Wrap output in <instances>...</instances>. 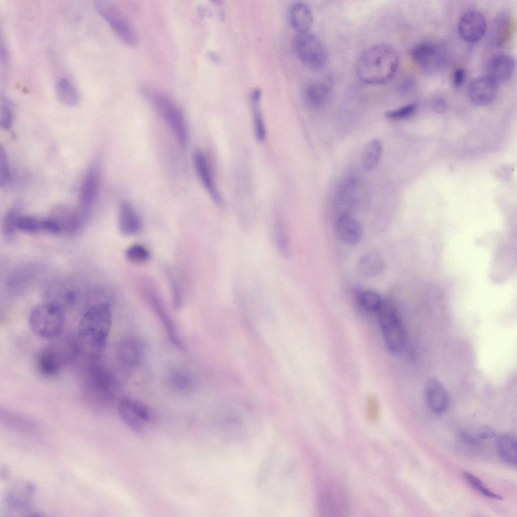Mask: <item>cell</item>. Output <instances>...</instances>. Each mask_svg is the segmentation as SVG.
<instances>
[{"instance_id": "obj_1", "label": "cell", "mask_w": 517, "mask_h": 517, "mask_svg": "<svg viewBox=\"0 0 517 517\" xmlns=\"http://www.w3.org/2000/svg\"><path fill=\"white\" fill-rule=\"evenodd\" d=\"M112 325V313L107 302L96 303L81 317L78 326L75 349L91 358L102 353Z\"/></svg>"}, {"instance_id": "obj_2", "label": "cell", "mask_w": 517, "mask_h": 517, "mask_svg": "<svg viewBox=\"0 0 517 517\" xmlns=\"http://www.w3.org/2000/svg\"><path fill=\"white\" fill-rule=\"evenodd\" d=\"M398 63V56L392 46L378 44L360 54L356 64V72L359 80L365 83L381 84L394 77Z\"/></svg>"}, {"instance_id": "obj_3", "label": "cell", "mask_w": 517, "mask_h": 517, "mask_svg": "<svg viewBox=\"0 0 517 517\" xmlns=\"http://www.w3.org/2000/svg\"><path fill=\"white\" fill-rule=\"evenodd\" d=\"M141 93L148 100L170 128L182 147L187 145L188 131L183 112L176 103L164 92L143 87Z\"/></svg>"}, {"instance_id": "obj_4", "label": "cell", "mask_w": 517, "mask_h": 517, "mask_svg": "<svg viewBox=\"0 0 517 517\" xmlns=\"http://www.w3.org/2000/svg\"><path fill=\"white\" fill-rule=\"evenodd\" d=\"M64 323L63 310L48 302L35 307L29 317L31 329L37 335L44 338L57 336L62 330Z\"/></svg>"}, {"instance_id": "obj_5", "label": "cell", "mask_w": 517, "mask_h": 517, "mask_svg": "<svg viewBox=\"0 0 517 517\" xmlns=\"http://www.w3.org/2000/svg\"><path fill=\"white\" fill-rule=\"evenodd\" d=\"M385 344L392 353L400 352L405 343L403 326L395 307L389 302H383L377 313Z\"/></svg>"}, {"instance_id": "obj_6", "label": "cell", "mask_w": 517, "mask_h": 517, "mask_svg": "<svg viewBox=\"0 0 517 517\" xmlns=\"http://www.w3.org/2000/svg\"><path fill=\"white\" fill-rule=\"evenodd\" d=\"M95 9L118 36L125 44L135 46L138 44V35L130 20L112 1L99 0L95 3Z\"/></svg>"}, {"instance_id": "obj_7", "label": "cell", "mask_w": 517, "mask_h": 517, "mask_svg": "<svg viewBox=\"0 0 517 517\" xmlns=\"http://www.w3.org/2000/svg\"><path fill=\"white\" fill-rule=\"evenodd\" d=\"M84 384L88 394L104 402L113 400L119 388L115 376L100 365L93 366L88 370Z\"/></svg>"}, {"instance_id": "obj_8", "label": "cell", "mask_w": 517, "mask_h": 517, "mask_svg": "<svg viewBox=\"0 0 517 517\" xmlns=\"http://www.w3.org/2000/svg\"><path fill=\"white\" fill-rule=\"evenodd\" d=\"M295 54L299 60L309 68L315 70L325 67L327 51L320 40L310 32L298 33L293 40Z\"/></svg>"}, {"instance_id": "obj_9", "label": "cell", "mask_w": 517, "mask_h": 517, "mask_svg": "<svg viewBox=\"0 0 517 517\" xmlns=\"http://www.w3.org/2000/svg\"><path fill=\"white\" fill-rule=\"evenodd\" d=\"M118 412L124 423L138 433L142 432L145 424L152 419L151 411L146 405L128 397H124L120 400Z\"/></svg>"}, {"instance_id": "obj_10", "label": "cell", "mask_w": 517, "mask_h": 517, "mask_svg": "<svg viewBox=\"0 0 517 517\" xmlns=\"http://www.w3.org/2000/svg\"><path fill=\"white\" fill-rule=\"evenodd\" d=\"M100 185V170L98 162L94 161L87 170L82 180L77 210L87 217L98 195Z\"/></svg>"}, {"instance_id": "obj_11", "label": "cell", "mask_w": 517, "mask_h": 517, "mask_svg": "<svg viewBox=\"0 0 517 517\" xmlns=\"http://www.w3.org/2000/svg\"><path fill=\"white\" fill-rule=\"evenodd\" d=\"M486 22L479 12H467L460 18L458 25L460 36L469 43H476L484 36L486 30Z\"/></svg>"}, {"instance_id": "obj_12", "label": "cell", "mask_w": 517, "mask_h": 517, "mask_svg": "<svg viewBox=\"0 0 517 517\" xmlns=\"http://www.w3.org/2000/svg\"><path fill=\"white\" fill-rule=\"evenodd\" d=\"M498 83L486 75L474 80L468 87V96L474 104L484 106L490 105L495 99L498 90Z\"/></svg>"}, {"instance_id": "obj_13", "label": "cell", "mask_w": 517, "mask_h": 517, "mask_svg": "<svg viewBox=\"0 0 517 517\" xmlns=\"http://www.w3.org/2000/svg\"><path fill=\"white\" fill-rule=\"evenodd\" d=\"M63 356L55 347L48 346L41 348L36 358V368L43 377L52 378L57 376L63 365Z\"/></svg>"}, {"instance_id": "obj_14", "label": "cell", "mask_w": 517, "mask_h": 517, "mask_svg": "<svg viewBox=\"0 0 517 517\" xmlns=\"http://www.w3.org/2000/svg\"><path fill=\"white\" fill-rule=\"evenodd\" d=\"M412 59L428 71L436 69L441 62L442 51L431 42H421L412 46L409 51Z\"/></svg>"}, {"instance_id": "obj_15", "label": "cell", "mask_w": 517, "mask_h": 517, "mask_svg": "<svg viewBox=\"0 0 517 517\" xmlns=\"http://www.w3.org/2000/svg\"><path fill=\"white\" fill-rule=\"evenodd\" d=\"M144 353L142 343L133 337L122 339L119 342L116 350L118 361L122 366L128 368L140 365L142 361Z\"/></svg>"}, {"instance_id": "obj_16", "label": "cell", "mask_w": 517, "mask_h": 517, "mask_svg": "<svg viewBox=\"0 0 517 517\" xmlns=\"http://www.w3.org/2000/svg\"><path fill=\"white\" fill-rule=\"evenodd\" d=\"M16 230L29 234L46 232L60 234L61 230L57 222L51 217L41 218L36 216L20 215L17 217Z\"/></svg>"}, {"instance_id": "obj_17", "label": "cell", "mask_w": 517, "mask_h": 517, "mask_svg": "<svg viewBox=\"0 0 517 517\" xmlns=\"http://www.w3.org/2000/svg\"><path fill=\"white\" fill-rule=\"evenodd\" d=\"M335 231L338 239L350 246L357 244L362 234L360 224L349 214L339 215L335 222Z\"/></svg>"}, {"instance_id": "obj_18", "label": "cell", "mask_w": 517, "mask_h": 517, "mask_svg": "<svg viewBox=\"0 0 517 517\" xmlns=\"http://www.w3.org/2000/svg\"><path fill=\"white\" fill-rule=\"evenodd\" d=\"M427 403L435 413L441 415L447 409L449 399L447 391L441 382L436 378L428 379L425 386Z\"/></svg>"}, {"instance_id": "obj_19", "label": "cell", "mask_w": 517, "mask_h": 517, "mask_svg": "<svg viewBox=\"0 0 517 517\" xmlns=\"http://www.w3.org/2000/svg\"><path fill=\"white\" fill-rule=\"evenodd\" d=\"M515 68L513 59L506 54H498L489 61L486 75L497 83L508 80L512 76Z\"/></svg>"}, {"instance_id": "obj_20", "label": "cell", "mask_w": 517, "mask_h": 517, "mask_svg": "<svg viewBox=\"0 0 517 517\" xmlns=\"http://www.w3.org/2000/svg\"><path fill=\"white\" fill-rule=\"evenodd\" d=\"M50 216L58 223L62 232L68 233H73L78 230L86 219L77 208L71 209L63 205L55 206L53 209Z\"/></svg>"}, {"instance_id": "obj_21", "label": "cell", "mask_w": 517, "mask_h": 517, "mask_svg": "<svg viewBox=\"0 0 517 517\" xmlns=\"http://www.w3.org/2000/svg\"><path fill=\"white\" fill-rule=\"evenodd\" d=\"M336 485H329L324 488L321 493L320 502L323 513L334 516L335 514L343 512L346 508L345 500L342 491Z\"/></svg>"}, {"instance_id": "obj_22", "label": "cell", "mask_w": 517, "mask_h": 517, "mask_svg": "<svg viewBox=\"0 0 517 517\" xmlns=\"http://www.w3.org/2000/svg\"><path fill=\"white\" fill-rule=\"evenodd\" d=\"M288 19L292 27L298 33L309 32L314 22L311 10L302 2H296L290 5Z\"/></svg>"}, {"instance_id": "obj_23", "label": "cell", "mask_w": 517, "mask_h": 517, "mask_svg": "<svg viewBox=\"0 0 517 517\" xmlns=\"http://www.w3.org/2000/svg\"><path fill=\"white\" fill-rule=\"evenodd\" d=\"M193 161L197 174L202 184L214 200L217 203H221V198L216 190L211 168L206 157L201 151H196L193 155Z\"/></svg>"}, {"instance_id": "obj_24", "label": "cell", "mask_w": 517, "mask_h": 517, "mask_svg": "<svg viewBox=\"0 0 517 517\" xmlns=\"http://www.w3.org/2000/svg\"><path fill=\"white\" fill-rule=\"evenodd\" d=\"M118 226L121 232L125 235L136 234L141 229L140 220L132 206L127 201H123L120 205Z\"/></svg>"}, {"instance_id": "obj_25", "label": "cell", "mask_w": 517, "mask_h": 517, "mask_svg": "<svg viewBox=\"0 0 517 517\" xmlns=\"http://www.w3.org/2000/svg\"><path fill=\"white\" fill-rule=\"evenodd\" d=\"M385 267V261L377 251H370L363 254L357 263V271L363 277H372L381 273Z\"/></svg>"}, {"instance_id": "obj_26", "label": "cell", "mask_w": 517, "mask_h": 517, "mask_svg": "<svg viewBox=\"0 0 517 517\" xmlns=\"http://www.w3.org/2000/svg\"><path fill=\"white\" fill-rule=\"evenodd\" d=\"M331 88L328 84L323 82H313L308 84L304 91L307 102L312 107L319 108L324 106L331 95Z\"/></svg>"}, {"instance_id": "obj_27", "label": "cell", "mask_w": 517, "mask_h": 517, "mask_svg": "<svg viewBox=\"0 0 517 517\" xmlns=\"http://www.w3.org/2000/svg\"><path fill=\"white\" fill-rule=\"evenodd\" d=\"M496 448L501 459L512 466L516 464V439L509 433L500 434L496 440Z\"/></svg>"}, {"instance_id": "obj_28", "label": "cell", "mask_w": 517, "mask_h": 517, "mask_svg": "<svg viewBox=\"0 0 517 517\" xmlns=\"http://www.w3.org/2000/svg\"><path fill=\"white\" fill-rule=\"evenodd\" d=\"M356 183L354 178L346 179L337 190L335 203L340 215L348 214V210L351 206L355 197Z\"/></svg>"}, {"instance_id": "obj_29", "label": "cell", "mask_w": 517, "mask_h": 517, "mask_svg": "<svg viewBox=\"0 0 517 517\" xmlns=\"http://www.w3.org/2000/svg\"><path fill=\"white\" fill-rule=\"evenodd\" d=\"M149 299L153 309L165 326L169 338L178 348H182V343L179 339L175 325L159 299L153 294L149 295Z\"/></svg>"}, {"instance_id": "obj_30", "label": "cell", "mask_w": 517, "mask_h": 517, "mask_svg": "<svg viewBox=\"0 0 517 517\" xmlns=\"http://www.w3.org/2000/svg\"><path fill=\"white\" fill-rule=\"evenodd\" d=\"M382 152L381 141L376 138L370 140L365 145L361 159L364 170L369 172L376 168L379 164Z\"/></svg>"}, {"instance_id": "obj_31", "label": "cell", "mask_w": 517, "mask_h": 517, "mask_svg": "<svg viewBox=\"0 0 517 517\" xmlns=\"http://www.w3.org/2000/svg\"><path fill=\"white\" fill-rule=\"evenodd\" d=\"M275 243L278 250L284 257L290 255V238L285 222L281 218H277L273 224Z\"/></svg>"}, {"instance_id": "obj_32", "label": "cell", "mask_w": 517, "mask_h": 517, "mask_svg": "<svg viewBox=\"0 0 517 517\" xmlns=\"http://www.w3.org/2000/svg\"><path fill=\"white\" fill-rule=\"evenodd\" d=\"M58 99L64 105L76 106L79 102V95L75 86L65 78L60 79L56 84Z\"/></svg>"}, {"instance_id": "obj_33", "label": "cell", "mask_w": 517, "mask_h": 517, "mask_svg": "<svg viewBox=\"0 0 517 517\" xmlns=\"http://www.w3.org/2000/svg\"><path fill=\"white\" fill-rule=\"evenodd\" d=\"M356 299L363 309L372 313H377L384 301L378 292L370 289L359 291Z\"/></svg>"}, {"instance_id": "obj_34", "label": "cell", "mask_w": 517, "mask_h": 517, "mask_svg": "<svg viewBox=\"0 0 517 517\" xmlns=\"http://www.w3.org/2000/svg\"><path fill=\"white\" fill-rule=\"evenodd\" d=\"M462 476L472 488L483 496L492 499L503 500L501 496L490 490L479 478L474 474L468 472H463Z\"/></svg>"}, {"instance_id": "obj_35", "label": "cell", "mask_w": 517, "mask_h": 517, "mask_svg": "<svg viewBox=\"0 0 517 517\" xmlns=\"http://www.w3.org/2000/svg\"><path fill=\"white\" fill-rule=\"evenodd\" d=\"M14 117V109L11 101L5 95L1 97L0 108L1 127L7 130L11 129Z\"/></svg>"}, {"instance_id": "obj_36", "label": "cell", "mask_w": 517, "mask_h": 517, "mask_svg": "<svg viewBox=\"0 0 517 517\" xmlns=\"http://www.w3.org/2000/svg\"><path fill=\"white\" fill-rule=\"evenodd\" d=\"M125 255L129 261L134 263L146 262L150 257V254L147 249L139 244H133L129 247L126 251Z\"/></svg>"}, {"instance_id": "obj_37", "label": "cell", "mask_w": 517, "mask_h": 517, "mask_svg": "<svg viewBox=\"0 0 517 517\" xmlns=\"http://www.w3.org/2000/svg\"><path fill=\"white\" fill-rule=\"evenodd\" d=\"M417 105L411 103L396 109L387 111L385 113V117L389 120H399L410 117L416 112Z\"/></svg>"}, {"instance_id": "obj_38", "label": "cell", "mask_w": 517, "mask_h": 517, "mask_svg": "<svg viewBox=\"0 0 517 517\" xmlns=\"http://www.w3.org/2000/svg\"><path fill=\"white\" fill-rule=\"evenodd\" d=\"M11 179L10 171L6 152L3 147L0 146V185L5 186Z\"/></svg>"}, {"instance_id": "obj_39", "label": "cell", "mask_w": 517, "mask_h": 517, "mask_svg": "<svg viewBox=\"0 0 517 517\" xmlns=\"http://www.w3.org/2000/svg\"><path fill=\"white\" fill-rule=\"evenodd\" d=\"M172 385L176 389L187 390L191 386V381L188 376L181 371H175L170 376Z\"/></svg>"}, {"instance_id": "obj_40", "label": "cell", "mask_w": 517, "mask_h": 517, "mask_svg": "<svg viewBox=\"0 0 517 517\" xmlns=\"http://www.w3.org/2000/svg\"><path fill=\"white\" fill-rule=\"evenodd\" d=\"M19 215L18 211L15 209L10 210L5 215L3 229L4 233L8 237L11 236L16 231L15 223L17 217Z\"/></svg>"}, {"instance_id": "obj_41", "label": "cell", "mask_w": 517, "mask_h": 517, "mask_svg": "<svg viewBox=\"0 0 517 517\" xmlns=\"http://www.w3.org/2000/svg\"><path fill=\"white\" fill-rule=\"evenodd\" d=\"M167 272L172 292L173 305L175 308L179 309L182 305V297L179 285L173 275L168 270Z\"/></svg>"}, {"instance_id": "obj_42", "label": "cell", "mask_w": 517, "mask_h": 517, "mask_svg": "<svg viewBox=\"0 0 517 517\" xmlns=\"http://www.w3.org/2000/svg\"><path fill=\"white\" fill-rule=\"evenodd\" d=\"M379 415V405L377 399L374 396H369L367 402V416L371 421L377 420Z\"/></svg>"}, {"instance_id": "obj_43", "label": "cell", "mask_w": 517, "mask_h": 517, "mask_svg": "<svg viewBox=\"0 0 517 517\" xmlns=\"http://www.w3.org/2000/svg\"><path fill=\"white\" fill-rule=\"evenodd\" d=\"M481 441L492 438L495 436L496 432L491 427L488 425L480 426L475 434Z\"/></svg>"}, {"instance_id": "obj_44", "label": "cell", "mask_w": 517, "mask_h": 517, "mask_svg": "<svg viewBox=\"0 0 517 517\" xmlns=\"http://www.w3.org/2000/svg\"><path fill=\"white\" fill-rule=\"evenodd\" d=\"M459 438L463 443L469 446H477L481 443V440L477 437L475 434H472L467 431L460 432Z\"/></svg>"}, {"instance_id": "obj_45", "label": "cell", "mask_w": 517, "mask_h": 517, "mask_svg": "<svg viewBox=\"0 0 517 517\" xmlns=\"http://www.w3.org/2000/svg\"><path fill=\"white\" fill-rule=\"evenodd\" d=\"M465 72L461 68L456 69L453 75V85L455 87H460L464 83L465 80Z\"/></svg>"}, {"instance_id": "obj_46", "label": "cell", "mask_w": 517, "mask_h": 517, "mask_svg": "<svg viewBox=\"0 0 517 517\" xmlns=\"http://www.w3.org/2000/svg\"><path fill=\"white\" fill-rule=\"evenodd\" d=\"M433 107L435 112L443 113L446 111L447 106L446 101L443 98H438L434 101Z\"/></svg>"}, {"instance_id": "obj_47", "label": "cell", "mask_w": 517, "mask_h": 517, "mask_svg": "<svg viewBox=\"0 0 517 517\" xmlns=\"http://www.w3.org/2000/svg\"><path fill=\"white\" fill-rule=\"evenodd\" d=\"M414 82L410 78H406L402 80L399 85V91L402 93L409 91L413 88Z\"/></svg>"}, {"instance_id": "obj_48", "label": "cell", "mask_w": 517, "mask_h": 517, "mask_svg": "<svg viewBox=\"0 0 517 517\" xmlns=\"http://www.w3.org/2000/svg\"><path fill=\"white\" fill-rule=\"evenodd\" d=\"M208 56L210 59L214 61H218L219 60L218 56L216 55V54L213 52L209 53Z\"/></svg>"}]
</instances>
